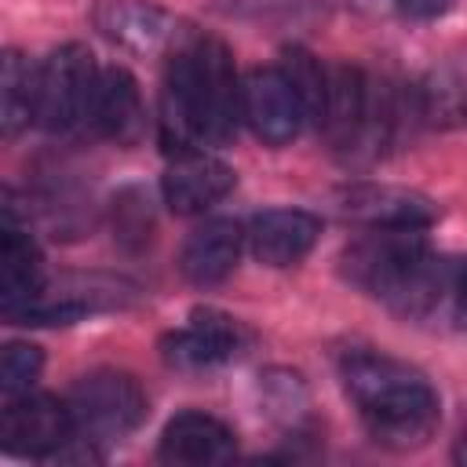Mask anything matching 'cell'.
I'll return each mask as SVG.
<instances>
[{"mask_svg":"<svg viewBox=\"0 0 467 467\" xmlns=\"http://www.w3.org/2000/svg\"><path fill=\"white\" fill-rule=\"evenodd\" d=\"M441 255L431 252L423 230L372 226L343 248V277L401 317L431 321Z\"/></svg>","mask_w":467,"mask_h":467,"instance_id":"obj_3","label":"cell"},{"mask_svg":"<svg viewBox=\"0 0 467 467\" xmlns=\"http://www.w3.org/2000/svg\"><path fill=\"white\" fill-rule=\"evenodd\" d=\"M109 11H113V18H102L106 33L109 36H120L131 47H153V44H161L168 36L164 15L157 7H150V4L117 0V4H109Z\"/></svg>","mask_w":467,"mask_h":467,"instance_id":"obj_18","label":"cell"},{"mask_svg":"<svg viewBox=\"0 0 467 467\" xmlns=\"http://www.w3.org/2000/svg\"><path fill=\"white\" fill-rule=\"evenodd\" d=\"M241 113L266 146L292 142L310 120L292 77L281 66H259L241 80Z\"/></svg>","mask_w":467,"mask_h":467,"instance_id":"obj_8","label":"cell"},{"mask_svg":"<svg viewBox=\"0 0 467 467\" xmlns=\"http://www.w3.org/2000/svg\"><path fill=\"white\" fill-rule=\"evenodd\" d=\"M99 66L84 44H66L36 66V124L44 131H77L88 128Z\"/></svg>","mask_w":467,"mask_h":467,"instance_id":"obj_4","label":"cell"},{"mask_svg":"<svg viewBox=\"0 0 467 467\" xmlns=\"http://www.w3.org/2000/svg\"><path fill=\"white\" fill-rule=\"evenodd\" d=\"M157 452L175 467H212L234 460L237 438L223 420L208 412H179L175 420H168Z\"/></svg>","mask_w":467,"mask_h":467,"instance_id":"obj_12","label":"cell"},{"mask_svg":"<svg viewBox=\"0 0 467 467\" xmlns=\"http://www.w3.org/2000/svg\"><path fill=\"white\" fill-rule=\"evenodd\" d=\"M73 438H77V423H73L69 401H58L51 394H33V390L7 398L4 420H0V441L7 452L51 460Z\"/></svg>","mask_w":467,"mask_h":467,"instance_id":"obj_7","label":"cell"},{"mask_svg":"<svg viewBox=\"0 0 467 467\" xmlns=\"http://www.w3.org/2000/svg\"><path fill=\"white\" fill-rule=\"evenodd\" d=\"M394 4H398L401 15L420 18V22H431V18H438V15H445L452 7V0H394Z\"/></svg>","mask_w":467,"mask_h":467,"instance_id":"obj_22","label":"cell"},{"mask_svg":"<svg viewBox=\"0 0 467 467\" xmlns=\"http://www.w3.org/2000/svg\"><path fill=\"white\" fill-rule=\"evenodd\" d=\"M339 212L361 226H390V230H427L438 219V208L405 186H383V182H365L350 186L339 197Z\"/></svg>","mask_w":467,"mask_h":467,"instance_id":"obj_11","label":"cell"},{"mask_svg":"<svg viewBox=\"0 0 467 467\" xmlns=\"http://www.w3.org/2000/svg\"><path fill=\"white\" fill-rule=\"evenodd\" d=\"M431 321H445L449 328L467 332V259L441 255V274H438Z\"/></svg>","mask_w":467,"mask_h":467,"instance_id":"obj_19","label":"cell"},{"mask_svg":"<svg viewBox=\"0 0 467 467\" xmlns=\"http://www.w3.org/2000/svg\"><path fill=\"white\" fill-rule=\"evenodd\" d=\"M321 237V219L303 208H266L248 226L252 255L266 266H296Z\"/></svg>","mask_w":467,"mask_h":467,"instance_id":"obj_13","label":"cell"},{"mask_svg":"<svg viewBox=\"0 0 467 467\" xmlns=\"http://www.w3.org/2000/svg\"><path fill=\"white\" fill-rule=\"evenodd\" d=\"M456 460L467 463V423H463V431H460V438H456Z\"/></svg>","mask_w":467,"mask_h":467,"instance_id":"obj_23","label":"cell"},{"mask_svg":"<svg viewBox=\"0 0 467 467\" xmlns=\"http://www.w3.org/2000/svg\"><path fill=\"white\" fill-rule=\"evenodd\" d=\"M416 113L431 128H456L467 120V84L452 73H431L416 88Z\"/></svg>","mask_w":467,"mask_h":467,"instance_id":"obj_17","label":"cell"},{"mask_svg":"<svg viewBox=\"0 0 467 467\" xmlns=\"http://www.w3.org/2000/svg\"><path fill=\"white\" fill-rule=\"evenodd\" d=\"M69 412L77 423V434L91 441H120L146 420V394L135 383V376L117 368L88 372L69 390Z\"/></svg>","mask_w":467,"mask_h":467,"instance_id":"obj_5","label":"cell"},{"mask_svg":"<svg viewBox=\"0 0 467 467\" xmlns=\"http://www.w3.org/2000/svg\"><path fill=\"white\" fill-rule=\"evenodd\" d=\"M248 339L252 336L237 317L215 306H197L182 328L161 339V358L175 372H212L237 361L248 350Z\"/></svg>","mask_w":467,"mask_h":467,"instance_id":"obj_6","label":"cell"},{"mask_svg":"<svg viewBox=\"0 0 467 467\" xmlns=\"http://www.w3.org/2000/svg\"><path fill=\"white\" fill-rule=\"evenodd\" d=\"M88 128H95L99 135L131 146L142 139L146 131V109H142V95L139 84L128 69H102L99 88H95V106H91V120Z\"/></svg>","mask_w":467,"mask_h":467,"instance_id":"obj_15","label":"cell"},{"mask_svg":"<svg viewBox=\"0 0 467 467\" xmlns=\"http://www.w3.org/2000/svg\"><path fill=\"white\" fill-rule=\"evenodd\" d=\"M241 113V84L234 73V55L219 36L190 33L164 77L161 91V131L168 150L223 146L234 139Z\"/></svg>","mask_w":467,"mask_h":467,"instance_id":"obj_1","label":"cell"},{"mask_svg":"<svg viewBox=\"0 0 467 467\" xmlns=\"http://www.w3.org/2000/svg\"><path fill=\"white\" fill-rule=\"evenodd\" d=\"M234 182H237V175L226 161H219L204 150H182L171 157V164L161 179V193L175 215H201L212 204H219L234 190Z\"/></svg>","mask_w":467,"mask_h":467,"instance_id":"obj_10","label":"cell"},{"mask_svg":"<svg viewBox=\"0 0 467 467\" xmlns=\"http://www.w3.org/2000/svg\"><path fill=\"white\" fill-rule=\"evenodd\" d=\"M244 230L234 219H208L204 226H197L182 252H179V270L186 281L193 285H219L234 274L241 248H244Z\"/></svg>","mask_w":467,"mask_h":467,"instance_id":"obj_14","label":"cell"},{"mask_svg":"<svg viewBox=\"0 0 467 467\" xmlns=\"http://www.w3.org/2000/svg\"><path fill=\"white\" fill-rule=\"evenodd\" d=\"M40 368H44L40 347L22 343V339L7 343L4 347V358H0V394H4V401L7 398H18V394H29V387L40 376Z\"/></svg>","mask_w":467,"mask_h":467,"instance_id":"obj_20","label":"cell"},{"mask_svg":"<svg viewBox=\"0 0 467 467\" xmlns=\"http://www.w3.org/2000/svg\"><path fill=\"white\" fill-rule=\"evenodd\" d=\"M339 376L376 445L409 452L431 441L441 405L438 390L420 368L376 350H350L339 365Z\"/></svg>","mask_w":467,"mask_h":467,"instance_id":"obj_2","label":"cell"},{"mask_svg":"<svg viewBox=\"0 0 467 467\" xmlns=\"http://www.w3.org/2000/svg\"><path fill=\"white\" fill-rule=\"evenodd\" d=\"M263 405L270 416L285 420V423H296L306 409V390L299 383V376L292 372H266L263 376Z\"/></svg>","mask_w":467,"mask_h":467,"instance_id":"obj_21","label":"cell"},{"mask_svg":"<svg viewBox=\"0 0 467 467\" xmlns=\"http://www.w3.org/2000/svg\"><path fill=\"white\" fill-rule=\"evenodd\" d=\"M44 292V263L29 230L15 219V208L4 204L0 226V314L11 325H22L26 310Z\"/></svg>","mask_w":467,"mask_h":467,"instance_id":"obj_9","label":"cell"},{"mask_svg":"<svg viewBox=\"0 0 467 467\" xmlns=\"http://www.w3.org/2000/svg\"><path fill=\"white\" fill-rule=\"evenodd\" d=\"M36 124V69L18 51H4L0 58V131L4 139L22 135Z\"/></svg>","mask_w":467,"mask_h":467,"instance_id":"obj_16","label":"cell"}]
</instances>
